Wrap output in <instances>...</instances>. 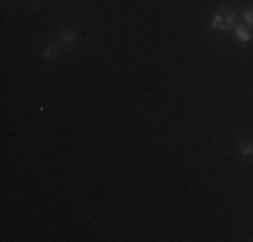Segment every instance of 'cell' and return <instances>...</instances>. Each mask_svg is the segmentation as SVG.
Instances as JSON below:
<instances>
[{"instance_id":"cell-1","label":"cell","mask_w":253,"mask_h":242,"mask_svg":"<svg viewBox=\"0 0 253 242\" xmlns=\"http://www.w3.org/2000/svg\"><path fill=\"white\" fill-rule=\"evenodd\" d=\"M234 24H237V11L234 8H221L218 14H213V19H210V27L218 30V33L234 30Z\"/></svg>"},{"instance_id":"cell-2","label":"cell","mask_w":253,"mask_h":242,"mask_svg":"<svg viewBox=\"0 0 253 242\" xmlns=\"http://www.w3.org/2000/svg\"><path fill=\"white\" fill-rule=\"evenodd\" d=\"M234 35H237L240 43H251L253 40V27H248L245 22H237L234 24Z\"/></svg>"},{"instance_id":"cell-3","label":"cell","mask_w":253,"mask_h":242,"mask_svg":"<svg viewBox=\"0 0 253 242\" xmlns=\"http://www.w3.org/2000/svg\"><path fill=\"white\" fill-rule=\"evenodd\" d=\"M76 40H78V33H76V30H65V33L57 38V43H59V46H73Z\"/></svg>"},{"instance_id":"cell-4","label":"cell","mask_w":253,"mask_h":242,"mask_svg":"<svg viewBox=\"0 0 253 242\" xmlns=\"http://www.w3.org/2000/svg\"><path fill=\"white\" fill-rule=\"evenodd\" d=\"M237 151H240V156H253V140H243L237 145Z\"/></svg>"},{"instance_id":"cell-5","label":"cell","mask_w":253,"mask_h":242,"mask_svg":"<svg viewBox=\"0 0 253 242\" xmlns=\"http://www.w3.org/2000/svg\"><path fill=\"white\" fill-rule=\"evenodd\" d=\"M57 51H59V43L49 46V48H46V51H43V59H54V57H57Z\"/></svg>"},{"instance_id":"cell-6","label":"cell","mask_w":253,"mask_h":242,"mask_svg":"<svg viewBox=\"0 0 253 242\" xmlns=\"http://www.w3.org/2000/svg\"><path fill=\"white\" fill-rule=\"evenodd\" d=\"M243 22L248 24V27H253V5H251V8H245V11H243Z\"/></svg>"}]
</instances>
